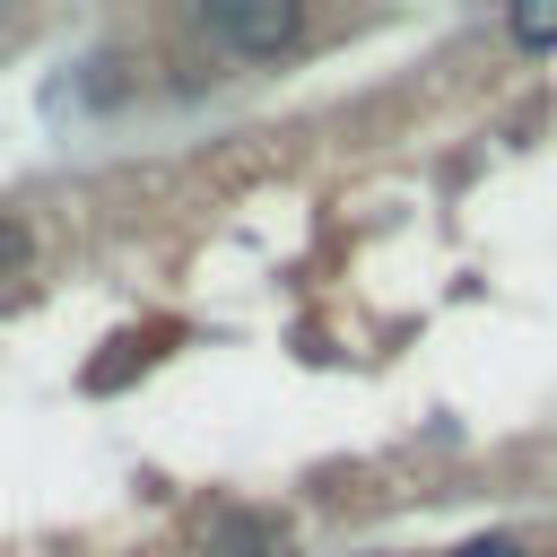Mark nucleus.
<instances>
[{"label": "nucleus", "mask_w": 557, "mask_h": 557, "mask_svg": "<svg viewBox=\"0 0 557 557\" xmlns=\"http://www.w3.org/2000/svg\"><path fill=\"white\" fill-rule=\"evenodd\" d=\"M200 548H209V557H287V522H278V513L218 505V513L200 522Z\"/></svg>", "instance_id": "obj_2"}, {"label": "nucleus", "mask_w": 557, "mask_h": 557, "mask_svg": "<svg viewBox=\"0 0 557 557\" xmlns=\"http://www.w3.org/2000/svg\"><path fill=\"white\" fill-rule=\"evenodd\" d=\"M191 26L235 61H270V52H287L305 35V0H200Z\"/></svg>", "instance_id": "obj_1"}, {"label": "nucleus", "mask_w": 557, "mask_h": 557, "mask_svg": "<svg viewBox=\"0 0 557 557\" xmlns=\"http://www.w3.org/2000/svg\"><path fill=\"white\" fill-rule=\"evenodd\" d=\"M453 557H522L513 540H470V548H453Z\"/></svg>", "instance_id": "obj_5"}, {"label": "nucleus", "mask_w": 557, "mask_h": 557, "mask_svg": "<svg viewBox=\"0 0 557 557\" xmlns=\"http://www.w3.org/2000/svg\"><path fill=\"white\" fill-rule=\"evenodd\" d=\"M513 44H522V52H548V44H557V0L513 9Z\"/></svg>", "instance_id": "obj_4"}, {"label": "nucleus", "mask_w": 557, "mask_h": 557, "mask_svg": "<svg viewBox=\"0 0 557 557\" xmlns=\"http://www.w3.org/2000/svg\"><path fill=\"white\" fill-rule=\"evenodd\" d=\"M35 270V226L17 209H0V278H26Z\"/></svg>", "instance_id": "obj_3"}]
</instances>
